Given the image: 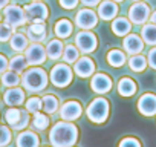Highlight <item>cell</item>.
I'll use <instances>...</instances> for the list:
<instances>
[{
  "label": "cell",
  "mask_w": 156,
  "mask_h": 147,
  "mask_svg": "<svg viewBox=\"0 0 156 147\" xmlns=\"http://www.w3.org/2000/svg\"><path fill=\"white\" fill-rule=\"evenodd\" d=\"M78 136L80 130L72 121L60 120L49 130V144L51 147H72L76 144Z\"/></svg>",
  "instance_id": "1"
},
{
  "label": "cell",
  "mask_w": 156,
  "mask_h": 147,
  "mask_svg": "<svg viewBox=\"0 0 156 147\" xmlns=\"http://www.w3.org/2000/svg\"><path fill=\"white\" fill-rule=\"evenodd\" d=\"M49 83V75L48 72L38 66H32L26 69L22 75V86L25 88L26 92L31 94H40L46 89Z\"/></svg>",
  "instance_id": "2"
},
{
  "label": "cell",
  "mask_w": 156,
  "mask_h": 147,
  "mask_svg": "<svg viewBox=\"0 0 156 147\" xmlns=\"http://www.w3.org/2000/svg\"><path fill=\"white\" fill-rule=\"evenodd\" d=\"M109 113H110V103L103 97L92 100L86 109V115L89 121L94 124H104L109 118Z\"/></svg>",
  "instance_id": "3"
},
{
  "label": "cell",
  "mask_w": 156,
  "mask_h": 147,
  "mask_svg": "<svg viewBox=\"0 0 156 147\" xmlns=\"http://www.w3.org/2000/svg\"><path fill=\"white\" fill-rule=\"evenodd\" d=\"M72 80H73V69L70 67V64L63 61V63H57L51 69L49 81H51L52 86L64 89V88H67L72 83Z\"/></svg>",
  "instance_id": "4"
},
{
  "label": "cell",
  "mask_w": 156,
  "mask_h": 147,
  "mask_svg": "<svg viewBox=\"0 0 156 147\" xmlns=\"http://www.w3.org/2000/svg\"><path fill=\"white\" fill-rule=\"evenodd\" d=\"M3 118H5L6 124L16 132L25 130L31 124V113L26 109L23 110V109H17V107H9L5 112Z\"/></svg>",
  "instance_id": "5"
},
{
  "label": "cell",
  "mask_w": 156,
  "mask_h": 147,
  "mask_svg": "<svg viewBox=\"0 0 156 147\" xmlns=\"http://www.w3.org/2000/svg\"><path fill=\"white\" fill-rule=\"evenodd\" d=\"M25 17L29 23H44L49 17V8L43 2H32L28 3L25 8Z\"/></svg>",
  "instance_id": "6"
},
{
  "label": "cell",
  "mask_w": 156,
  "mask_h": 147,
  "mask_svg": "<svg viewBox=\"0 0 156 147\" xmlns=\"http://www.w3.org/2000/svg\"><path fill=\"white\" fill-rule=\"evenodd\" d=\"M75 46L78 48L80 54H90L97 49L98 46V38L97 35L92 32V31H87V29H83L80 31L76 35H75Z\"/></svg>",
  "instance_id": "7"
},
{
  "label": "cell",
  "mask_w": 156,
  "mask_h": 147,
  "mask_svg": "<svg viewBox=\"0 0 156 147\" xmlns=\"http://www.w3.org/2000/svg\"><path fill=\"white\" fill-rule=\"evenodd\" d=\"M58 115H60V120H64V121H76L83 115V106L80 101L76 100H69V101H64L60 107H58Z\"/></svg>",
  "instance_id": "8"
},
{
  "label": "cell",
  "mask_w": 156,
  "mask_h": 147,
  "mask_svg": "<svg viewBox=\"0 0 156 147\" xmlns=\"http://www.w3.org/2000/svg\"><path fill=\"white\" fill-rule=\"evenodd\" d=\"M2 17L5 19V23H8L12 28H19V26H23L26 23L25 11L19 5H6L3 8Z\"/></svg>",
  "instance_id": "9"
},
{
  "label": "cell",
  "mask_w": 156,
  "mask_h": 147,
  "mask_svg": "<svg viewBox=\"0 0 156 147\" xmlns=\"http://www.w3.org/2000/svg\"><path fill=\"white\" fill-rule=\"evenodd\" d=\"M150 6L147 3L141 2H135L130 8H129V20L133 25H144L147 23V20L150 19Z\"/></svg>",
  "instance_id": "10"
},
{
  "label": "cell",
  "mask_w": 156,
  "mask_h": 147,
  "mask_svg": "<svg viewBox=\"0 0 156 147\" xmlns=\"http://www.w3.org/2000/svg\"><path fill=\"white\" fill-rule=\"evenodd\" d=\"M75 25L80 29L90 31L98 25V14L95 11H92L90 8H83L75 16Z\"/></svg>",
  "instance_id": "11"
},
{
  "label": "cell",
  "mask_w": 156,
  "mask_h": 147,
  "mask_svg": "<svg viewBox=\"0 0 156 147\" xmlns=\"http://www.w3.org/2000/svg\"><path fill=\"white\" fill-rule=\"evenodd\" d=\"M25 57L28 60L29 66H40L46 61L48 55H46V48L41 43H31L26 49H25Z\"/></svg>",
  "instance_id": "12"
},
{
  "label": "cell",
  "mask_w": 156,
  "mask_h": 147,
  "mask_svg": "<svg viewBox=\"0 0 156 147\" xmlns=\"http://www.w3.org/2000/svg\"><path fill=\"white\" fill-rule=\"evenodd\" d=\"M112 86H113L112 78L104 72H97L90 78V89L98 95H104V94L110 92Z\"/></svg>",
  "instance_id": "13"
},
{
  "label": "cell",
  "mask_w": 156,
  "mask_h": 147,
  "mask_svg": "<svg viewBox=\"0 0 156 147\" xmlns=\"http://www.w3.org/2000/svg\"><path fill=\"white\" fill-rule=\"evenodd\" d=\"M73 72L80 78H89L95 74V63L90 57L83 55L73 63Z\"/></svg>",
  "instance_id": "14"
},
{
  "label": "cell",
  "mask_w": 156,
  "mask_h": 147,
  "mask_svg": "<svg viewBox=\"0 0 156 147\" xmlns=\"http://www.w3.org/2000/svg\"><path fill=\"white\" fill-rule=\"evenodd\" d=\"M26 100V94L23 88L14 86V88H8V91L3 94V103L8 107H19L22 104H25Z\"/></svg>",
  "instance_id": "15"
},
{
  "label": "cell",
  "mask_w": 156,
  "mask_h": 147,
  "mask_svg": "<svg viewBox=\"0 0 156 147\" xmlns=\"http://www.w3.org/2000/svg\"><path fill=\"white\" fill-rule=\"evenodd\" d=\"M138 110L141 115L144 117H154L156 115V95L151 92H147L144 95L139 97L138 104H136Z\"/></svg>",
  "instance_id": "16"
},
{
  "label": "cell",
  "mask_w": 156,
  "mask_h": 147,
  "mask_svg": "<svg viewBox=\"0 0 156 147\" xmlns=\"http://www.w3.org/2000/svg\"><path fill=\"white\" fill-rule=\"evenodd\" d=\"M118 3L113 2V0H101L100 5H98V17L104 22H110L118 16Z\"/></svg>",
  "instance_id": "17"
},
{
  "label": "cell",
  "mask_w": 156,
  "mask_h": 147,
  "mask_svg": "<svg viewBox=\"0 0 156 147\" xmlns=\"http://www.w3.org/2000/svg\"><path fill=\"white\" fill-rule=\"evenodd\" d=\"M122 48L126 51V54L129 55H135V54H141L144 49V40L136 35V34H127L122 40Z\"/></svg>",
  "instance_id": "18"
},
{
  "label": "cell",
  "mask_w": 156,
  "mask_h": 147,
  "mask_svg": "<svg viewBox=\"0 0 156 147\" xmlns=\"http://www.w3.org/2000/svg\"><path fill=\"white\" fill-rule=\"evenodd\" d=\"M16 145L17 147H40V138L32 130H20L16 136Z\"/></svg>",
  "instance_id": "19"
},
{
  "label": "cell",
  "mask_w": 156,
  "mask_h": 147,
  "mask_svg": "<svg viewBox=\"0 0 156 147\" xmlns=\"http://www.w3.org/2000/svg\"><path fill=\"white\" fill-rule=\"evenodd\" d=\"M26 37L32 43H41L48 37V29L44 23H31L26 29Z\"/></svg>",
  "instance_id": "20"
},
{
  "label": "cell",
  "mask_w": 156,
  "mask_h": 147,
  "mask_svg": "<svg viewBox=\"0 0 156 147\" xmlns=\"http://www.w3.org/2000/svg\"><path fill=\"white\" fill-rule=\"evenodd\" d=\"M138 91V84L135 80L129 78V77H124L118 81V94L121 97H126V98H130L136 94Z\"/></svg>",
  "instance_id": "21"
},
{
  "label": "cell",
  "mask_w": 156,
  "mask_h": 147,
  "mask_svg": "<svg viewBox=\"0 0 156 147\" xmlns=\"http://www.w3.org/2000/svg\"><path fill=\"white\" fill-rule=\"evenodd\" d=\"M132 29V22L126 17H115L112 22V32L118 37H126Z\"/></svg>",
  "instance_id": "22"
},
{
  "label": "cell",
  "mask_w": 156,
  "mask_h": 147,
  "mask_svg": "<svg viewBox=\"0 0 156 147\" xmlns=\"http://www.w3.org/2000/svg\"><path fill=\"white\" fill-rule=\"evenodd\" d=\"M72 31H73V25L67 19H60L54 25V34L58 38H67V37H70Z\"/></svg>",
  "instance_id": "23"
},
{
  "label": "cell",
  "mask_w": 156,
  "mask_h": 147,
  "mask_svg": "<svg viewBox=\"0 0 156 147\" xmlns=\"http://www.w3.org/2000/svg\"><path fill=\"white\" fill-rule=\"evenodd\" d=\"M63 49H64L63 41L60 38H52L46 45V55L49 60H58L63 55Z\"/></svg>",
  "instance_id": "24"
},
{
  "label": "cell",
  "mask_w": 156,
  "mask_h": 147,
  "mask_svg": "<svg viewBox=\"0 0 156 147\" xmlns=\"http://www.w3.org/2000/svg\"><path fill=\"white\" fill-rule=\"evenodd\" d=\"M106 60L112 67H122L127 63L126 52H122L121 49H110L106 55Z\"/></svg>",
  "instance_id": "25"
},
{
  "label": "cell",
  "mask_w": 156,
  "mask_h": 147,
  "mask_svg": "<svg viewBox=\"0 0 156 147\" xmlns=\"http://www.w3.org/2000/svg\"><path fill=\"white\" fill-rule=\"evenodd\" d=\"M41 104H43V109H41V110H44V113H48L49 117H51L52 113L58 112V107H60L58 98H57L55 95H52V94L43 95V97H41Z\"/></svg>",
  "instance_id": "26"
},
{
  "label": "cell",
  "mask_w": 156,
  "mask_h": 147,
  "mask_svg": "<svg viewBox=\"0 0 156 147\" xmlns=\"http://www.w3.org/2000/svg\"><path fill=\"white\" fill-rule=\"evenodd\" d=\"M51 124V120H49V115L44 113V112H37L32 115L31 118V126L37 130V132H43L49 127Z\"/></svg>",
  "instance_id": "27"
},
{
  "label": "cell",
  "mask_w": 156,
  "mask_h": 147,
  "mask_svg": "<svg viewBox=\"0 0 156 147\" xmlns=\"http://www.w3.org/2000/svg\"><path fill=\"white\" fill-rule=\"evenodd\" d=\"M9 45H11V48H12L14 51H17V52H25V49L29 46V40H28V37H26L25 34H22V32H14V34L11 35V38H9Z\"/></svg>",
  "instance_id": "28"
},
{
  "label": "cell",
  "mask_w": 156,
  "mask_h": 147,
  "mask_svg": "<svg viewBox=\"0 0 156 147\" xmlns=\"http://www.w3.org/2000/svg\"><path fill=\"white\" fill-rule=\"evenodd\" d=\"M141 38L144 40V43L150 46H156V25L144 23L141 29Z\"/></svg>",
  "instance_id": "29"
},
{
  "label": "cell",
  "mask_w": 156,
  "mask_h": 147,
  "mask_svg": "<svg viewBox=\"0 0 156 147\" xmlns=\"http://www.w3.org/2000/svg\"><path fill=\"white\" fill-rule=\"evenodd\" d=\"M0 83H2V86H5V88H14V86H19L22 83V77L19 75L17 72L8 69V70H5L2 74Z\"/></svg>",
  "instance_id": "30"
},
{
  "label": "cell",
  "mask_w": 156,
  "mask_h": 147,
  "mask_svg": "<svg viewBox=\"0 0 156 147\" xmlns=\"http://www.w3.org/2000/svg\"><path fill=\"white\" fill-rule=\"evenodd\" d=\"M28 60H26V57L25 55H22V54H17V55H14L11 60H9V69L11 70H14V72H17V74H23L26 69H28Z\"/></svg>",
  "instance_id": "31"
},
{
  "label": "cell",
  "mask_w": 156,
  "mask_h": 147,
  "mask_svg": "<svg viewBox=\"0 0 156 147\" xmlns=\"http://www.w3.org/2000/svg\"><path fill=\"white\" fill-rule=\"evenodd\" d=\"M147 58L141 54H135V55H130L129 58V67L133 70V72H142L145 70L147 67Z\"/></svg>",
  "instance_id": "32"
},
{
  "label": "cell",
  "mask_w": 156,
  "mask_h": 147,
  "mask_svg": "<svg viewBox=\"0 0 156 147\" xmlns=\"http://www.w3.org/2000/svg\"><path fill=\"white\" fill-rule=\"evenodd\" d=\"M61 58H63L64 63L73 64L78 58H80V51H78V48L73 46V45H67V46H64V49H63Z\"/></svg>",
  "instance_id": "33"
},
{
  "label": "cell",
  "mask_w": 156,
  "mask_h": 147,
  "mask_svg": "<svg viewBox=\"0 0 156 147\" xmlns=\"http://www.w3.org/2000/svg\"><path fill=\"white\" fill-rule=\"evenodd\" d=\"M25 109H26L31 115H34V113L40 112V110L43 109L41 98H40V97H31V98L25 100Z\"/></svg>",
  "instance_id": "34"
},
{
  "label": "cell",
  "mask_w": 156,
  "mask_h": 147,
  "mask_svg": "<svg viewBox=\"0 0 156 147\" xmlns=\"http://www.w3.org/2000/svg\"><path fill=\"white\" fill-rule=\"evenodd\" d=\"M12 139V132H11V127L8 126H0V147H6Z\"/></svg>",
  "instance_id": "35"
},
{
  "label": "cell",
  "mask_w": 156,
  "mask_h": 147,
  "mask_svg": "<svg viewBox=\"0 0 156 147\" xmlns=\"http://www.w3.org/2000/svg\"><path fill=\"white\" fill-rule=\"evenodd\" d=\"M14 32H16V28L9 26L8 23H0V43L9 41V38Z\"/></svg>",
  "instance_id": "36"
},
{
  "label": "cell",
  "mask_w": 156,
  "mask_h": 147,
  "mask_svg": "<svg viewBox=\"0 0 156 147\" xmlns=\"http://www.w3.org/2000/svg\"><path fill=\"white\" fill-rule=\"evenodd\" d=\"M118 147H142V144H141V141H139L138 138H135V136H126V138H122V139L119 141Z\"/></svg>",
  "instance_id": "37"
},
{
  "label": "cell",
  "mask_w": 156,
  "mask_h": 147,
  "mask_svg": "<svg viewBox=\"0 0 156 147\" xmlns=\"http://www.w3.org/2000/svg\"><path fill=\"white\" fill-rule=\"evenodd\" d=\"M58 3L61 8L64 9H73L78 6V3H80V0H58Z\"/></svg>",
  "instance_id": "38"
},
{
  "label": "cell",
  "mask_w": 156,
  "mask_h": 147,
  "mask_svg": "<svg viewBox=\"0 0 156 147\" xmlns=\"http://www.w3.org/2000/svg\"><path fill=\"white\" fill-rule=\"evenodd\" d=\"M147 63H148V66H150L151 69H154V70H156V46H154V48H151V49L148 51Z\"/></svg>",
  "instance_id": "39"
},
{
  "label": "cell",
  "mask_w": 156,
  "mask_h": 147,
  "mask_svg": "<svg viewBox=\"0 0 156 147\" xmlns=\"http://www.w3.org/2000/svg\"><path fill=\"white\" fill-rule=\"evenodd\" d=\"M9 69V61H8V58L3 55V54H0V75L5 72V70H8Z\"/></svg>",
  "instance_id": "40"
},
{
  "label": "cell",
  "mask_w": 156,
  "mask_h": 147,
  "mask_svg": "<svg viewBox=\"0 0 156 147\" xmlns=\"http://www.w3.org/2000/svg\"><path fill=\"white\" fill-rule=\"evenodd\" d=\"M101 0H80V3H83L86 8H94V6H98Z\"/></svg>",
  "instance_id": "41"
},
{
  "label": "cell",
  "mask_w": 156,
  "mask_h": 147,
  "mask_svg": "<svg viewBox=\"0 0 156 147\" xmlns=\"http://www.w3.org/2000/svg\"><path fill=\"white\" fill-rule=\"evenodd\" d=\"M148 20H150L153 25H156V11H153V13L150 14V19H148Z\"/></svg>",
  "instance_id": "42"
},
{
  "label": "cell",
  "mask_w": 156,
  "mask_h": 147,
  "mask_svg": "<svg viewBox=\"0 0 156 147\" xmlns=\"http://www.w3.org/2000/svg\"><path fill=\"white\" fill-rule=\"evenodd\" d=\"M6 5H9V0H0V9H3Z\"/></svg>",
  "instance_id": "43"
},
{
  "label": "cell",
  "mask_w": 156,
  "mask_h": 147,
  "mask_svg": "<svg viewBox=\"0 0 156 147\" xmlns=\"http://www.w3.org/2000/svg\"><path fill=\"white\" fill-rule=\"evenodd\" d=\"M113 2H116V3H121V2H122V0H113Z\"/></svg>",
  "instance_id": "44"
},
{
  "label": "cell",
  "mask_w": 156,
  "mask_h": 147,
  "mask_svg": "<svg viewBox=\"0 0 156 147\" xmlns=\"http://www.w3.org/2000/svg\"><path fill=\"white\" fill-rule=\"evenodd\" d=\"M32 2H41V0H32Z\"/></svg>",
  "instance_id": "45"
},
{
  "label": "cell",
  "mask_w": 156,
  "mask_h": 147,
  "mask_svg": "<svg viewBox=\"0 0 156 147\" xmlns=\"http://www.w3.org/2000/svg\"><path fill=\"white\" fill-rule=\"evenodd\" d=\"M0 23H2V14H0Z\"/></svg>",
  "instance_id": "46"
},
{
  "label": "cell",
  "mask_w": 156,
  "mask_h": 147,
  "mask_svg": "<svg viewBox=\"0 0 156 147\" xmlns=\"http://www.w3.org/2000/svg\"><path fill=\"white\" fill-rule=\"evenodd\" d=\"M132 2H141V0H132Z\"/></svg>",
  "instance_id": "47"
},
{
  "label": "cell",
  "mask_w": 156,
  "mask_h": 147,
  "mask_svg": "<svg viewBox=\"0 0 156 147\" xmlns=\"http://www.w3.org/2000/svg\"><path fill=\"white\" fill-rule=\"evenodd\" d=\"M72 147H73V145H72Z\"/></svg>",
  "instance_id": "48"
}]
</instances>
